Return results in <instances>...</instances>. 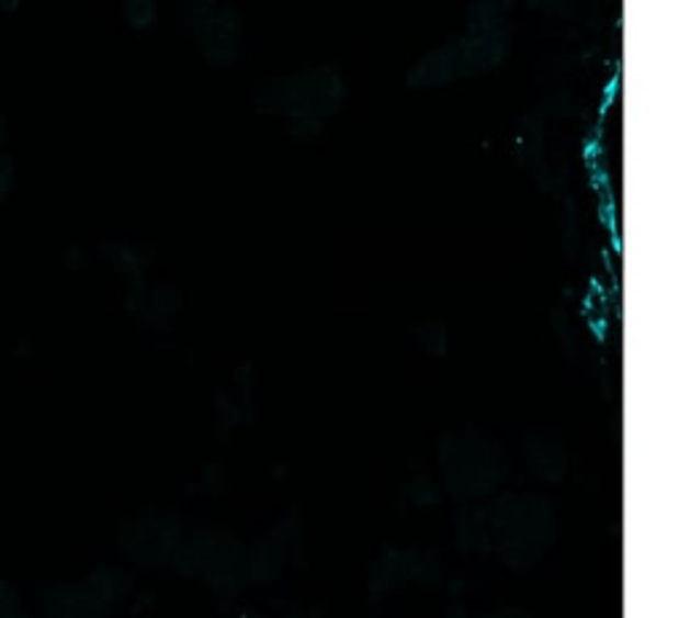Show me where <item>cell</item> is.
<instances>
[]
</instances>
